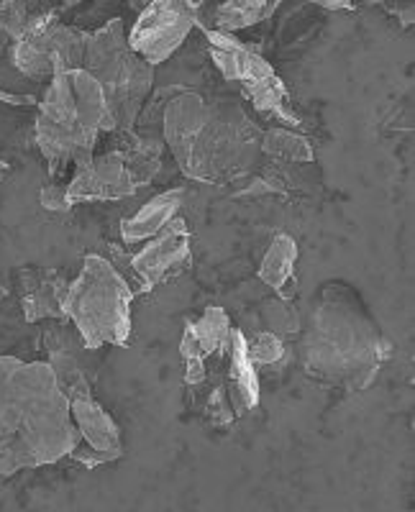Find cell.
Here are the masks:
<instances>
[{"label":"cell","mask_w":415,"mask_h":512,"mask_svg":"<svg viewBox=\"0 0 415 512\" xmlns=\"http://www.w3.org/2000/svg\"><path fill=\"white\" fill-rule=\"evenodd\" d=\"M154 103L164 146L188 180L236 185L262 162V131L239 98L170 88ZM147 111V108H144Z\"/></svg>","instance_id":"1"},{"label":"cell","mask_w":415,"mask_h":512,"mask_svg":"<svg viewBox=\"0 0 415 512\" xmlns=\"http://www.w3.org/2000/svg\"><path fill=\"white\" fill-rule=\"evenodd\" d=\"M80 443L49 361L0 356V477L57 464Z\"/></svg>","instance_id":"2"},{"label":"cell","mask_w":415,"mask_h":512,"mask_svg":"<svg viewBox=\"0 0 415 512\" xmlns=\"http://www.w3.org/2000/svg\"><path fill=\"white\" fill-rule=\"evenodd\" d=\"M392 356V341L354 285L331 280L318 290L308 328L300 331V364L316 382L349 395L367 390Z\"/></svg>","instance_id":"3"},{"label":"cell","mask_w":415,"mask_h":512,"mask_svg":"<svg viewBox=\"0 0 415 512\" xmlns=\"http://www.w3.org/2000/svg\"><path fill=\"white\" fill-rule=\"evenodd\" d=\"M111 131L103 90L88 70H59L39 100L34 123V144L47 162L52 180L67 167L90 162L100 134Z\"/></svg>","instance_id":"4"},{"label":"cell","mask_w":415,"mask_h":512,"mask_svg":"<svg viewBox=\"0 0 415 512\" xmlns=\"http://www.w3.org/2000/svg\"><path fill=\"white\" fill-rule=\"evenodd\" d=\"M82 70H88L103 90L111 131H131L152 93L154 67L131 49L121 18L88 31Z\"/></svg>","instance_id":"5"},{"label":"cell","mask_w":415,"mask_h":512,"mask_svg":"<svg viewBox=\"0 0 415 512\" xmlns=\"http://www.w3.org/2000/svg\"><path fill=\"white\" fill-rule=\"evenodd\" d=\"M134 290L103 254L82 259L80 274L70 282L65 315L72 320L82 346L98 351L103 346H126L131 338V303Z\"/></svg>","instance_id":"6"},{"label":"cell","mask_w":415,"mask_h":512,"mask_svg":"<svg viewBox=\"0 0 415 512\" xmlns=\"http://www.w3.org/2000/svg\"><path fill=\"white\" fill-rule=\"evenodd\" d=\"M198 29L203 31L205 49L211 54L223 80L239 85L241 98L252 105L259 116L282 123L287 128H295V131L305 126L303 118L295 113L287 85L257 49L249 47L236 34L203 26L200 21Z\"/></svg>","instance_id":"7"},{"label":"cell","mask_w":415,"mask_h":512,"mask_svg":"<svg viewBox=\"0 0 415 512\" xmlns=\"http://www.w3.org/2000/svg\"><path fill=\"white\" fill-rule=\"evenodd\" d=\"M88 31L59 21V11L31 16L21 39L11 44V62L29 80H52L59 70H77L85 59Z\"/></svg>","instance_id":"8"},{"label":"cell","mask_w":415,"mask_h":512,"mask_svg":"<svg viewBox=\"0 0 415 512\" xmlns=\"http://www.w3.org/2000/svg\"><path fill=\"white\" fill-rule=\"evenodd\" d=\"M231 318L223 308H205L200 318L185 323V333L180 341L182 354V379L195 395L211 390H226L228 349H231Z\"/></svg>","instance_id":"9"},{"label":"cell","mask_w":415,"mask_h":512,"mask_svg":"<svg viewBox=\"0 0 415 512\" xmlns=\"http://www.w3.org/2000/svg\"><path fill=\"white\" fill-rule=\"evenodd\" d=\"M200 11L188 0H149L131 26L129 44L152 67L167 62L185 44L190 31L198 29Z\"/></svg>","instance_id":"10"},{"label":"cell","mask_w":415,"mask_h":512,"mask_svg":"<svg viewBox=\"0 0 415 512\" xmlns=\"http://www.w3.org/2000/svg\"><path fill=\"white\" fill-rule=\"evenodd\" d=\"M193 233L190 223L182 216L172 218L157 236L144 241L136 254H131V269L136 274L141 295L152 292L162 282L172 280L175 274L188 272L193 264Z\"/></svg>","instance_id":"11"},{"label":"cell","mask_w":415,"mask_h":512,"mask_svg":"<svg viewBox=\"0 0 415 512\" xmlns=\"http://www.w3.org/2000/svg\"><path fill=\"white\" fill-rule=\"evenodd\" d=\"M70 413L77 433H80V443L72 448L67 459L77 461L85 469H98V466L123 459L121 428L93 395L72 400Z\"/></svg>","instance_id":"12"},{"label":"cell","mask_w":415,"mask_h":512,"mask_svg":"<svg viewBox=\"0 0 415 512\" xmlns=\"http://www.w3.org/2000/svg\"><path fill=\"white\" fill-rule=\"evenodd\" d=\"M136 192L139 187L131 180L123 154L111 149L75 169V177L67 185V200L75 208L90 203H113V200L131 198Z\"/></svg>","instance_id":"13"},{"label":"cell","mask_w":415,"mask_h":512,"mask_svg":"<svg viewBox=\"0 0 415 512\" xmlns=\"http://www.w3.org/2000/svg\"><path fill=\"white\" fill-rule=\"evenodd\" d=\"M67 274L54 267H26L18 272V300L29 323L67 320L65 297L70 290Z\"/></svg>","instance_id":"14"},{"label":"cell","mask_w":415,"mask_h":512,"mask_svg":"<svg viewBox=\"0 0 415 512\" xmlns=\"http://www.w3.org/2000/svg\"><path fill=\"white\" fill-rule=\"evenodd\" d=\"M313 164H285L275 159H264L252 175L241 180L234 198H262V195H280V198H310L318 190L321 180L318 172L310 177Z\"/></svg>","instance_id":"15"},{"label":"cell","mask_w":415,"mask_h":512,"mask_svg":"<svg viewBox=\"0 0 415 512\" xmlns=\"http://www.w3.org/2000/svg\"><path fill=\"white\" fill-rule=\"evenodd\" d=\"M223 384H226V395L231 408H234L236 420L257 410L259 397H262L259 374L249 354H246V333L241 328H234V333H231V349H228Z\"/></svg>","instance_id":"16"},{"label":"cell","mask_w":415,"mask_h":512,"mask_svg":"<svg viewBox=\"0 0 415 512\" xmlns=\"http://www.w3.org/2000/svg\"><path fill=\"white\" fill-rule=\"evenodd\" d=\"M182 205H185V190L175 187V190H164L154 195L141 210H136L134 216L126 218L121 223V239L126 246L144 244L147 239L157 236L167 223L175 216H180Z\"/></svg>","instance_id":"17"},{"label":"cell","mask_w":415,"mask_h":512,"mask_svg":"<svg viewBox=\"0 0 415 512\" xmlns=\"http://www.w3.org/2000/svg\"><path fill=\"white\" fill-rule=\"evenodd\" d=\"M39 98L0 88V149L34 144V123Z\"/></svg>","instance_id":"18"},{"label":"cell","mask_w":415,"mask_h":512,"mask_svg":"<svg viewBox=\"0 0 415 512\" xmlns=\"http://www.w3.org/2000/svg\"><path fill=\"white\" fill-rule=\"evenodd\" d=\"M116 149L123 154L131 180L141 190V187L152 185L154 177L159 175L167 146H164L162 136H152L149 131L131 128V131H121V144Z\"/></svg>","instance_id":"19"},{"label":"cell","mask_w":415,"mask_h":512,"mask_svg":"<svg viewBox=\"0 0 415 512\" xmlns=\"http://www.w3.org/2000/svg\"><path fill=\"white\" fill-rule=\"evenodd\" d=\"M298 241L290 233H277L275 239L269 241L267 251H264L262 262H259V280L280 297H290L293 300V285H295V264H298Z\"/></svg>","instance_id":"20"},{"label":"cell","mask_w":415,"mask_h":512,"mask_svg":"<svg viewBox=\"0 0 415 512\" xmlns=\"http://www.w3.org/2000/svg\"><path fill=\"white\" fill-rule=\"evenodd\" d=\"M280 3L282 0H221L213 11V29L236 34L257 26L275 16Z\"/></svg>","instance_id":"21"},{"label":"cell","mask_w":415,"mask_h":512,"mask_svg":"<svg viewBox=\"0 0 415 512\" xmlns=\"http://www.w3.org/2000/svg\"><path fill=\"white\" fill-rule=\"evenodd\" d=\"M262 159H275L285 164H313L316 152L308 136L295 128L272 126L262 131Z\"/></svg>","instance_id":"22"},{"label":"cell","mask_w":415,"mask_h":512,"mask_svg":"<svg viewBox=\"0 0 415 512\" xmlns=\"http://www.w3.org/2000/svg\"><path fill=\"white\" fill-rule=\"evenodd\" d=\"M259 318H262L264 331H272L280 338H298L303 331V320H300L298 308L293 305L290 297H269L259 308Z\"/></svg>","instance_id":"23"},{"label":"cell","mask_w":415,"mask_h":512,"mask_svg":"<svg viewBox=\"0 0 415 512\" xmlns=\"http://www.w3.org/2000/svg\"><path fill=\"white\" fill-rule=\"evenodd\" d=\"M246 354L252 359L257 369L262 367H280L287 356L285 338L275 336L272 331H257L252 336H246Z\"/></svg>","instance_id":"24"},{"label":"cell","mask_w":415,"mask_h":512,"mask_svg":"<svg viewBox=\"0 0 415 512\" xmlns=\"http://www.w3.org/2000/svg\"><path fill=\"white\" fill-rule=\"evenodd\" d=\"M31 21V13L24 3L18 0H0V36L13 44V41L21 39V34L26 31Z\"/></svg>","instance_id":"25"},{"label":"cell","mask_w":415,"mask_h":512,"mask_svg":"<svg viewBox=\"0 0 415 512\" xmlns=\"http://www.w3.org/2000/svg\"><path fill=\"white\" fill-rule=\"evenodd\" d=\"M39 203L49 213H70L72 210L70 200H67V185H59L57 180L49 182L47 187H41Z\"/></svg>","instance_id":"26"},{"label":"cell","mask_w":415,"mask_h":512,"mask_svg":"<svg viewBox=\"0 0 415 512\" xmlns=\"http://www.w3.org/2000/svg\"><path fill=\"white\" fill-rule=\"evenodd\" d=\"M308 3L326 8V11H351L354 8V0H308Z\"/></svg>","instance_id":"27"},{"label":"cell","mask_w":415,"mask_h":512,"mask_svg":"<svg viewBox=\"0 0 415 512\" xmlns=\"http://www.w3.org/2000/svg\"><path fill=\"white\" fill-rule=\"evenodd\" d=\"M47 3H52V6H57V8H62V11H65V8L80 6L82 0H47Z\"/></svg>","instance_id":"28"},{"label":"cell","mask_w":415,"mask_h":512,"mask_svg":"<svg viewBox=\"0 0 415 512\" xmlns=\"http://www.w3.org/2000/svg\"><path fill=\"white\" fill-rule=\"evenodd\" d=\"M8 172H11V164H8L6 159L0 157V182L6 180V175H8Z\"/></svg>","instance_id":"29"},{"label":"cell","mask_w":415,"mask_h":512,"mask_svg":"<svg viewBox=\"0 0 415 512\" xmlns=\"http://www.w3.org/2000/svg\"><path fill=\"white\" fill-rule=\"evenodd\" d=\"M147 3H149V0H129V6H131V8H134V11H136V13H139V11H141V8L147 6Z\"/></svg>","instance_id":"30"},{"label":"cell","mask_w":415,"mask_h":512,"mask_svg":"<svg viewBox=\"0 0 415 512\" xmlns=\"http://www.w3.org/2000/svg\"><path fill=\"white\" fill-rule=\"evenodd\" d=\"M188 3H190V6H193V8H198V11L205 6V0H188Z\"/></svg>","instance_id":"31"}]
</instances>
